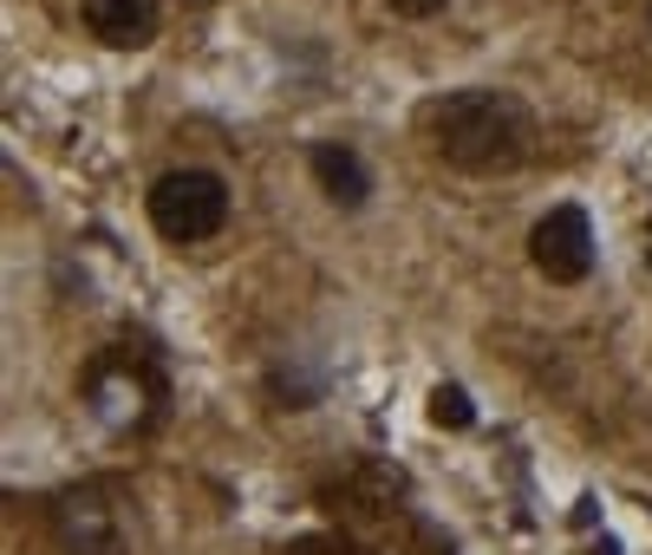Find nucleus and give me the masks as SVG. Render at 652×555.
I'll use <instances>...</instances> for the list:
<instances>
[{
    "label": "nucleus",
    "instance_id": "nucleus-1",
    "mask_svg": "<svg viewBox=\"0 0 652 555\" xmlns=\"http://www.w3.org/2000/svg\"><path fill=\"white\" fill-rule=\"evenodd\" d=\"M424 132L437 144L444 163L457 170H516L528 150V112L503 92H444L437 105H424Z\"/></svg>",
    "mask_w": 652,
    "mask_h": 555
},
{
    "label": "nucleus",
    "instance_id": "nucleus-2",
    "mask_svg": "<svg viewBox=\"0 0 652 555\" xmlns=\"http://www.w3.org/2000/svg\"><path fill=\"white\" fill-rule=\"evenodd\" d=\"M150 223L163 242H209L229 223V190L216 170H170L150 190Z\"/></svg>",
    "mask_w": 652,
    "mask_h": 555
},
{
    "label": "nucleus",
    "instance_id": "nucleus-3",
    "mask_svg": "<svg viewBox=\"0 0 652 555\" xmlns=\"http://www.w3.org/2000/svg\"><path fill=\"white\" fill-rule=\"evenodd\" d=\"M528 262L541 269L548 281H587L594 269V229H587V216L574 209V203H561V209H548L535 229H528Z\"/></svg>",
    "mask_w": 652,
    "mask_h": 555
},
{
    "label": "nucleus",
    "instance_id": "nucleus-4",
    "mask_svg": "<svg viewBox=\"0 0 652 555\" xmlns=\"http://www.w3.org/2000/svg\"><path fill=\"white\" fill-rule=\"evenodd\" d=\"M53 523H59V543L72 555H118V523H112V503L99 490H66L53 503Z\"/></svg>",
    "mask_w": 652,
    "mask_h": 555
},
{
    "label": "nucleus",
    "instance_id": "nucleus-5",
    "mask_svg": "<svg viewBox=\"0 0 652 555\" xmlns=\"http://www.w3.org/2000/svg\"><path fill=\"white\" fill-rule=\"evenodd\" d=\"M85 26L105 46H150L157 39V0H85Z\"/></svg>",
    "mask_w": 652,
    "mask_h": 555
},
{
    "label": "nucleus",
    "instance_id": "nucleus-6",
    "mask_svg": "<svg viewBox=\"0 0 652 555\" xmlns=\"http://www.w3.org/2000/svg\"><path fill=\"white\" fill-rule=\"evenodd\" d=\"M307 163H313L320 190H327V196H333L340 209H359V203L373 196V177H366V163H359V157H353L346 144H320V150H313Z\"/></svg>",
    "mask_w": 652,
    "mask_h": 555
},
{
    "label": "nucleus",
    "instance_id": "nucleus-7",
    "mask_svg": "<svg viewBox=\"0 0 652 555\" xmlns=\"http://www.w3.org/2000/svg\"><path fill=\"white\" fill-rule=\"evenodd\" d=\"M431 418H437L444 431H470L477 406H470V393H464V386H437V393H431Z\"/></svg>",
    "mask_w": 652,
    "mask_h": 555
},
{
    "label": "nucleus",
    "instance_id": "nucleus-8",
    "mask_svg": "<svg viewBox=\"0 0 652 555\" xmlns=\"http://www.w3.org/2000/svg\"><path fill=\"white\" fill-rule=\"evenodd\" d=\"M386 7H391V13H404V20H431L444 0H386Z\"/></svg>",
    "mask_w": 652,
    "mask_h": 555
},
{
    "label": "nucleus",
    "instance_id": "nucleus-9",
    "mask_svg": "<svg viewBox=\"0 0 652 555\" xmlns=\"http://www.w3.org/2000/svg\"><path fill=\"white\" fill-rule=\"evenodd\" d=\"M287 555H353L346 543H294Z\"/></svg>",
    "mask_w": 652,
    "mask_h": 555
},
{
    "label": "nucleus",
    "instance_id": "nucleus-10",
    "mask_svg": "<svg viewBox=\"0 0 652 555\" xmlns=\"http://www.w3.org/2000/svg\"><path fill=\"white\" fill-rule=\"evenodd\" d=\"M594 555H620V550H614V543H600V550H594Z\"/></svg>",
    "mask_w": 652,
    "mask_h": 555
}]
</instances>
